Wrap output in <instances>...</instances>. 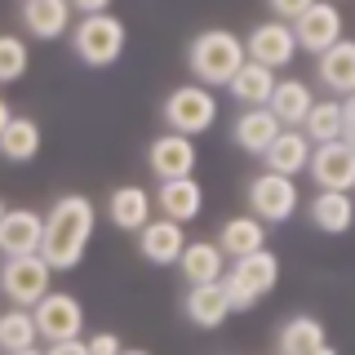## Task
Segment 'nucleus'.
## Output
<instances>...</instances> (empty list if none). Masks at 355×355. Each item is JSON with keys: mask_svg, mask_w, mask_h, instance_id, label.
I'll return each mask as SVG.
<instances>
[{"mask_svg": "<svg viewBox=\"0 0 355 355\" xmlns=\"http://www.w3.org/2000/svg\"><path fill=\"white\" fill-rule=\"evenodd\" d=\"M98 214H94V200L71 191L58 196L53 209L44 214V236H40V258L53 266V271H71V266L85 262V249L94 240Z\"/></svg>", "mask_w": 355, "mask_h": 355, "instance_id": "nucleus-1", "label": "nucleus"}, {"mask_svg": "<svg viewBox=\"0 0 355 355\" xmlns=\"http://www.w3.org/2000/svg\"><path fill=\"white\" fill-rule=\"evenodd\" d=\"M187 67H191L196 85L205 89H227L231 76L244 67V40L231 36V31H200L187 49Z\"/></svg>", "mask_w": 355, "mask_h": 355, "instance_id": "nucleus-2", "label": "nucleus"}, {"mask_svg": "<svg viewBox=\"0 0 355 355\" xmlns=\"http://www.w3.org/2000/svg\"><path fill=\"white\" fill-rule=\"evenodd\" d=\"M275 284H280V258L271 249H258L249 258H231L227 275H222V293H227L231 311H253Z\"/></svg>", "mask_w": 355, "mask_h": 355, "instance_id": "nucleus-3", "label": "nucleus"}, {"mask_svg": "<svg viewBox=\"0 0 355 355\" xmlns=\"http://www.w3.org/2000/svg\"><path fill=\"white\" fill-rule=\"evenodd\" d=\"M71 49L85 67H111L125 53V22L116 14H85L71 27Z\"/></svg>", "mask_w": 355, "mask_h": 355, "instance_id": "nucleus-4", "label": "nucleus"}, {"mask_svg": "<svg viewBox=\"0 0 355 355\" xmlns=\"http://www.w3.org/2000/svg\"><path fill=\"white\" fill-rule=\"evenodd\" d=\"M164 125H169V133H182V138H196V133H205V129H214V120H218V98H214V89H205V85H178L169 98H164Z\"/></svg>", "mask_w": 355, "mask_h": 355, "instance_id": "nucleus-5", "label": "nucleus"}, {"mask_svg": "<svg viewBox=\"0 0 355 355\" xmlns=\"http://www.w3.org/2000/svg\"><path fill=\"white\" fill-rule=\"evenodd\" d=\"M0 293L9 297V306L31 311L44 293H53V266L40 253H22V258H5L0 266Z\"/></svg>", "mask_w": 355, "mask_h": 355, "instance_id": "nucleus-6", "label": "nucleus"}, {"mask_svg": "<svg viewBox=\"0 0 355 355\" xmlns=\"http://www.w3.org/2000/svg\"><path fill=\"white\" fill-rule=\"evenodd\" d=\"M31 320H36V338L49 342V347L53 342H76L85 333V306L71 293H44L31 306Z\"/></svg>", "mask_w": 355, "mask_h": 355, "instance_id": "nucleus-7", "label": "nucleus"}, {"mask_svg": "<svg viewBox=\"0 0 355 355\" xmlns=\"http://www.w3.org/2000/svg\"><path fill=\"white\" fill-rule=\"evenodd\" d=\"M302 205L297 196V182L293 178H280V173H258L249 182V214L258 222H288Z\"/></svg>", "mask_w": 355, "mask_h": 355, "instance_id": "nucleus-8", "label": "nucleus"}, {"mask_svg": "<svg viewBox=\"0 0 355 355\" xmlns=\"http://www.w3.org/2000/svg\"><path fill=\"white\" fill-rule=\"evenodd\" d=\"M293 53H297L293 27L280 22V18L258 22V27L249 31V40H244V58L266 67V71H280V67H288V62H293Z\"/></svg>", "mask_w": 355, "mask_h": 355, "instance_id": "nucleus-9", "label": "nucleus"}, {"mask_svg": "<svg viewBox=\"0 0 355 355\" xmlns=\"http://www.w3.org/2000/svg\"><path fill=\"white\" fill-rule=\"evenodd\" d=\"M288 27H293L297 49H306V53L320 58L324 49H333V44L342 40V9L333 5V0H315L302 18H293Z\"/></svg>", "mask_w": 355, "mask_h": 355, "instance_id": "nucleus-10", "label": "nucleus"}, {"mask_svg": "<svg viewBox=\"0 0 355 355\" xmlns=\"http://www.w3.org/2000/svg\"><path fill=\"white\" fill-rule=\"evenodd\" d=\"M315 191H355V151L347 142H324V147L311 151L306 164Z\"/></svg>", "mask_w": 355, "mask_h": 355, "instance_id": "nucleus-11", "label": "nucleus"}, {"mask_svg": "<svg viewBox=\"0 0 355 355\" xmlns=\"http://www.w3.org/2000/svg\"><path fill=\"white\" fill-rule=\"evenodd\" d=\"M196 160H200L196 142L182 138V133H160V138H151V147H147V169H151V178H160V182L191 178Z\"/></svg>", "mask_w": 355, "mask_h": 355, "instance_id": "nucleus-12", "label": "nucleus"}, {"mask_svg": "<svg viewBox=\"0 0 355 355\" xmlns=\"http://www.w3.org/2000/svg\"><path fill=\"white\" fill-rule=\"evenodd\" d=\"M182 249H187V231H182V222H173V218H151L147 227L138 231V253L155 266H173L182 258Z\"/></svg>", "mask_w": 355, "mask_h": 355, "instance_id": "nucleus-13", "label": "nucleus"}, {"mask_svg": "<svg viewBox=\"0 0 355 355\" xmlns=\"http://www.w3.org/2000/svg\"><path fill=\"white\" fill-rule=\"evenodd\" d=\"M40 236H44V214H36V209H9L0 218V253L5 258L40 253Z\"/></svg>", "mask_w": 355, "mask_h": 355, "instance_id": "nucleus-14", "label": "nucleus"}, {"mask_svg": "<svg viewBox=\"0 0 355 355\" xmlns=\"http://www.w3.org/2000/svg\"><path fill=\"white\" fill-rule=\"evenodd\" d=\"M315 76H320V85H324V94L329 98H351L355 94V40L342 36L333 49H324L315 58Z\"/></svg>", "mask_w": 355, "mask_h": 355, "instance_id": "nucleus-15", "label": "nucleus"}, {"mask_svg": "<svg viewBox=\"0 0 355 355\" xmlns=\"http://www.w3.org/2000/svg\"><path fill=\"white\" fill-rule=\"evenodd\" d=\"M311 138L302 129H280V138L271 142V147L262 151V160H266V173H280V178H297V173H306V164H311Z\"/></svg>", "mask_w": 355, "mask_h": 355, "instance_id": "nucleus-16", "label": "nucleus"}, {"mask_svg": "<svg viewBox=\"0 0 355 355\" xmlns=\"http://www.w3.org/2000/svg\"><path fill=\"white\" fill-rule=\"evenodd\" d=\"M178 271H182L187 288H191V284H222V275H227V258H222V249L214 240H187L182 258H178Z\"/></svg>", "mask_w": 355, "mask_h": 355, "instance_id": "nucleus-17", "label": "nucleus"}, {"mask_svg": "<svg viewBox=\"0 0 355 355\" xmlns=\"http://www.w3.org/2000/svg\"><path fill=\"white\" fill-rule=\"evenodd\" d=\"M155 209H160V218H173V222H191L200 218V209H205V187L196 182V178H173V182H160V191L151 196Z\"/></svg>", "mask_w": 355, "mask_h": 355, "instance_id": "nucleus-18", "label": "nucleus"}, {"mask_svg": "<svg viewBox=\"0 0 355 355\" xmlns=\"http://www.w3.org/2000/svg\"><path fill=\"white\" fill-rule=\"evenodd\" d=\"M275 138H280V120H275L266 107H244L236 116V125H231V142H236L240 151H249V155H262Z\"/></svg>", "mask_w": 355, "mask_h": 355, "instance_id": "nucleus-19", "label": "nucleus"}, {"mask_svg": "<svg viewBox=\"0 0 355 355\" xmlns=\"http://www.w3.org/2000/svg\"><path fill=\"white\" fill-rule=\"evenodd\" d=\"M22 27L36 40H58L71 27V0H22Z\"/></svg>", "mask_w": 355, "mask_h": 355, "instance_id": "nucleus-20", "label": "nucleus"}, {"mask_svg": "<svg viewBox=\"0 0 355 355\" xmlns=\"http://www.w3.org/2000/svg\"><path fill=\"white\" fill-rule=\"evenodd\" d=\"M218 249L222 258H249V253L266 249V222H258L253 214H240V218H227L218 231Z\"/></svg>", "mask_w": 355, "mask_h": 355, "instance_id": "nucleus-21", "label": "nucleus"}, {"mask_svg": "<svg viewBox=\"0 0 355 355\" xmlns=\"http://www.w3.org/2000/svg\"><path fill=\"white\" fill-rule=\"evenodd\" d=\"M182 311L196 329H218V324L231 320V302H227V293H222V284H191L187 297H182Z\"/></svg>", "mask_w": 355, "mask_h": 355, "instance_id": "nucleus-22", "label": "nucleus"}, {"mask_svg": "<svg viewBox=\"0 0 355 355\" xmlns=\"http://www.w3.org/2000/svg\"><path fill=\"white\" fill-rule=\"evenodd\" d=\"M306 214L315 222V231H324V236H347L355 227V200H351V191H315Z\"/></svg>", "mask_w": 355, "mask_h": 355, "instance_id": "nucleus-23", "label": "nucleus"}, {"mask_svg": "<svg viewBox=\"0 0 355 355\" xmlns=\"http://www.w3.org/2000/svg\"><path fill=\"white\" fill-rule=\"evenodd\" d=\"M311 103H315V94H311V85H306V80H275L266 111L280 120V129H302V120H306Z\"/></svg>", "mask_w": 355, "mask_h": 355, "instance_id": "nucleus-24", "label": "nucleus"}, {"mask_svg": "<svg viewBox=\"0 0 355 355\" xmlns=\"http://www.w3.org/2000/svg\"><path fill=\"white\" fill-rule=\"evenodd\" d=\"M151 209H155V200L151 191H142V187H116L107 200V218L116 222L120 231H142L151 222Z\"/></svg>", "mask_w": 355, "mask_h": 355, "instance_id": "nucleus-25", "label": "nucleus"}, {"mask_svg": "<svg viewBox=\"0 0 355 355\" xmlns=\"http://www.w3.org/2000/svg\"><path fill=\"white\" fill-rule=\"evenodd\" d=\"M275 80H280L275 71H266V67H258V62H249V58H244V67H240L236 76H231L227 94L236 98L240 107H266V103H271V89H275Z\"/></svg>", "mask_w": 355, "mask_h": 355, "instance_id": "nucleus-26", "label": "nucleus"}, {"mask_svg": "<svg viewBox=\"0 0 355 355\" xmlns=\"http://www.w3.org/2000/svg\"><path fill=\"white\" fill-rule=\"evenodd\" d=\"M302 133L311 138V147L342 142V98H315L302 120Z\"/></svg>", "mask_w": 355, "mask_h": 355, "instance_id": "nucleus-27", "label": "nucleus"}, {"mask_svg": "<svg viewBox=\"0 0 355 355\" xmlns=\"http://www.w3.org/2000/svg\"><path fill=\"white\" fill-rule=\"evenodd\" d=\"M36 151H40V125L27 116H14L5 125V133H0V155L14 164H27V160H36Z\"/></svg>", "mask_w": 355, "mask_h": 355, "instance_id": "nucleus-28", "label": "nucleus"}, {"mask_svg": "<svg viewBox=\"0 0 355 355\" xmlns=\"http://www.w3.org/2000/svg\"><path fill=\"white\" fill-rule=\"evenodd\" d=\"M324 342H329V333L315 315H293L280 329V355H311V351L324 347Z\"/></svg>", "mask_w": 355, "mask_h": 355, "instance_id": "nucleus-29", "label": "nucleus"}, {"mask_svg": "<svg viewBox=\"0 0 355 355\" xmlns=\"http://www.w3.org/2000/svg\"><path fill=\"white\" fill-rule=\"evenodd\" d=\"M22 347H36V320H31V311H22V306L0 311V351L9 355Z\"/></svg>", "mask_w": 355, "mask_h": 355, "instance_id": "nucleus-30", "label": "nucleus"}, {"mask_svg": "<svg viewBox=\"0 0 355 355\" xmlns=\"http://www.w3.org/2000/svg\"><path fill=\"white\" fill-rule=\"evenodd\" d=\"M27 58H31V49L22 36H0V85H14L27 71Z\"/></svg>", "mask_w": 355, "mask_h": 355, "instance_id": "nucleus-31", "label": "nucleus"}, {"mask_svg": "<svg viewBox=\"0 0 355 355\" xmlns=\"http://www.w3.org/2000/svg\"><path fill=\"white\" fill-rule=\"evenodd\" d=\"M85 347H89V355H120L125 351V342H120V333H94V338H85Z\"/></svg>", "mask_w": 355, "mask_h": 355, "instance_id": "nucleus-32", "label": "nucleus"}, {"mask_svg": "<svg viewBox=\"0 0 355 355\" xmlns=\"http://www.w3.org/2000/svg\"><path fill=\"white\" fill-rule=\"evenodd\" d=\"M266 5H271V14L280 18V22H293V18H302L315 0H266Z\"/></svg>", "mask_w": 355, "mask_h": 355, "instance_id": "nucleus-33", "label": "nucleus"}, {"mask_svg": "<svg viewBox=\"0 0 355 355\" xmlns=\"http://www.w3.org/2000/svg\"><path fill=\"white\" fill-rule=\"evenodd\" d=\"M342 142L355 151V94L342 98Z\"/></svg>", "mask_w": 355, "mask_h": 355, "instance_id": "nucleus-34", "label": "nucleus"}, {"mask_svg": "<svg viewBox=\"0 0 355 355\" xmlns=\"http://www.w3.org/2000/svg\"><path fill=\"white\" fill-rule=\"evenodd\" d=\"M44 355H89V347H85V338H76V342H53V347H44Z\"/></svg>", "mask_w": 355, "mask_h": 355, "instance_id": "nucleus-35", "label": "nucleus"}, {"mask_svg": "<svg viewBox=\"0 0 355 355\" xmlns=\"http://www.w3.org/2000/svg\"><path fill=\"white\" fill-rule=\"evenodd\" d=\"M71 9H80V18L85 14H111V0H71Z\"/></svg>", "mask_w": 355, "mask_h": 355, "instance_id": "nucleus-36", "label": "nucleus"}, {"mask_svg": "<svg viewBox=\"0 0 355 355\" xmlns=\"http://www.w3.org/2000/svg\"><path fill=\"white\" fill-rule=\"evenodd\" d=\"M9 120H14V111H9V103L0 98V133H5V125H9Z\"/></svg>", "mask_w": 355, "mask_h": 355, "instance_id": "nucleus-37", "label": "nucleus"}, {"mask_svg": "<svg viewBox=\"0 0 355 355\" xmlns=\"http://www.w3.org/2000/svg\"><path fill=\"white\" fill-rule=\"evenodd\" d=\"M9 355H44V351H36V347H22V351H9Z\"/></svg>", "mask_w": 355, "mask_h": 355, "instance_id": "nucleus-38", "label": "nucleus"}, {"mask_svg": "<svg viewBox=\"0 0 355 355\" xmlns=\"http://www.w3.org/2000/svg\"><path fill=\"white\" fill-rule=\"evenodd\" d=\"M311 355H338V351H333V347H329V342H324V347H320V351H311Z\"/></svg>", "mask_w": 355, "mask_h": 355, "instance_id": "nucleus-39", "label": "nucleus"}, {"mask_svg": "<svg viewBox=\"0 0 355 355\" xmlns=\"http://www.w3.org/2000/svg\"><path fill=\"white\" fill-rule=\"evenodd\" d=\"M120 355H151V351H120Z\"/></svg>", "mask_w": 355, "mask_h": 355, "instance_id": "nucleus-40", "label": "nucleus"}, {"mask_svg": "<svg viewBox=\"0 0 355 355\" xmlns=\"http://www.w3.org/2000/svg\"><path fill=\"white\" fill-rule=\"evenodd\" d=\"M5 214H9V209H5V200H0V218H5Z\"/></svg>", "mask_w": 355, "mask_h": 355, "instance_id": "nucleus-41", "label": "nucleus"}]
</instances>
